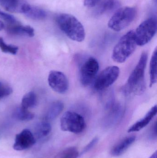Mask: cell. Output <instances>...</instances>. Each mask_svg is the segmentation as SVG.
Wrapping results in <instances>:
<instances>
[{
    "label": "cell",
    "instance_id": "1",
    "mask_svg": "<svg viewBox=\"0 0 157 158\" xmlns=\"http://www.w3.org/2000/svg\"><path fill=\"white\" fill-rule=\"evenodd\" d=\"M148 56L143 52L135 67L128 78L127 82L123 87V93L127 95H139L144 93L146 89L145 71Z\"/></svg>",
    "mask_w": 157,
    "mask_h": 158
},
{
    "label": "cell",
    "instance_id": "2",
    "mask_svg": "<svg viewBox=\"0 0 157 158\" xmlns=\"http://www.w3.org/2000/svg\"><path fill=\"white\" fill-rule=\"evenodd\" d=\"M56 21L61 30L69 39L78 42L84 40L86 34L84 26L73 15L60 14L57 16Z\"/></svg>",
    "mask_w": 157,
    "mask_h": 158
},
{
    "label": "cell",
    "instance_id": "3",
    "mask_svg": "<svg viewBox=\"0 0 157 158\" xmlns=\"http://www.w3.org/2000/svg\"><path fill=\"white\" fill-rule=\"evenodd\" d=\"M134 31L131 30L121 38L114 47L112 57L114 62L124 63L134 52L137 47Z\"/></svg>",
    "mask_w": 157,
    "mask_h": 158
},
{
    "label": "cell",
    "instance_id": "4",
    "mask_svg": "<svg viewBox=\"0 0 157 158\" xmlns=\"http://www.w3.org/2000/svg\"><path fill=\"white\" fill-rule=\"evenodd\" d=\"M136 8L125 6L118 9L111 18L108 27L115 31H120L130 26L136 16Z\"/></svg>",
    "mask_w": 157,
    "mask_h": 158
},
{
    "label": "cell",
    "instance_id": "5",
    "mask_svg": "<svg viewBox=\"0 0 157 158\" xmlns=\"http://www.w3.org/2000/svg\"><path fill=\"white\" fill-rule=\"evenodd\" d=\"M157 31V20L155 18H150L143 21L134 31L136 44L142 46L151 40Z\"/></svg>",
    "mask_w": 157,
    "mask_h": 158
},
{
    "label": "cell",
    "instance_id": "6",
    "mask_svg": "<svg viewBox=\"0 0 157 158\" xmlns=\"http://www.w3.org/2000/svg\"><path fill=\"white\" fill-rule=\"evenodd\" d=\"M61 127L64 131L81 133L85 128V121L83 116L78 113L72 111H66L61 118Z\"/></svg>",
    "mask_w": 157,
    "mask_h": 158
},
{
    "label": "cell",
    "instance_id": "7",
    "mask_svg": "<svg viewBox=\"0 0 157 158\" xmlns=\"http://www.w3.org/2000/svg\"><path fill=\"white\" fill-rule=\"evenodd\" d=\"M99 69L97 60L93 57L86 58L80 64V80L84 86L89 85L96 78Z\"/></svg>",
    "mask_w": 157,
    "mask_h": 158
},
{
    "label": "cell",
    "instance_id": "8",
    "mask_svg": "<svg viewBox=\"0 0 157 158\" xmlns=\"http://www.w3.org/2000/svg\"><path fill=\"white\" fill-rule=\"evenodd\" d=\"M120 73V69L118 66H112L106 68L96 78L94 88L97 91L107 89L117 81Z\"/></svg>",
    "mask_w": 157,
    "mask_h": 158
},
{
    "label": "cell",
    "instance_id": "9",
    "mask_svg": "<svg viewBox=\"0 0 157 158\" xmlns=\"http://www.w3.org/2000/svg\"><path fill=\"white\" fill-rule=\"evenodd\" d=\"M48 82L51 88L59 94L66 93L69 87L68 79L65 75L61 71H50L48 77Z\"/></svg>",
    "mask_w": 157,
    "mask_h": 158
},
{
    "label": "cell",
    "instance_id": "10",
    "mask_svg": "<svg viewBox=\"0 0 157 158\" xmlns=\"http://www.w3.org/2000/svg\"><path fill=\"white\" fill-rule=\"evenodd\" d=\"M36 143V138L29 129H24L16 135L13 148L16 151H23L32 147Z\"/></svg>",
    "mask_w": 157,
    "mask_h": 158
},
{
    "label": "cell",
    "instance_id": "11",
    "mask_svg": "<svg viewBox=\"0 0 157 158\" xmlns=\"http://www.w3.org/2000/svg\"><path fill=\"white\" fill-rule=\"evenodd\" d=\"M157 107L156 105L152 107L151 109L147 112L145 116L133 124L128 131V132H134L139 131L142 129L147 126L149 123L154 118L156 115Z\"/></svg>",
    "mask_w": 157,
    "mask_h": 158
},
{
    "label": "cell",
    "instance_id": "12",
    "mask_svg": "<svg viewBox=\"0 0 157 158\" xmlns=\"http://www.w3.org/2000/svg\"><path fill=\"white\" fill-rule=\"evenodd\" d=\"M22 13L25 14L27 17L35 20L44 19L47 16V13L44 10L26 3L23 6Z\"/></svg>",
    "mask_w": 157,
    "mask_h": 158
},
{
    "label": "cell",
    "instance_id": "13",
    "mask_svg": "<svg viewBox=\"0 0 157 158\" xmlns=\"http://www.w3.org/2000/svg\"><path fill=\"white\" fill-rule=\"evenodd\" d=\"M8 33L12 35H23L32 37L35 35L34 29L29 26H22L18 23L13 24L7 28Z\"/></svg>",
    "mask_w": 157,
    "mask_h": 158
},
{
    "label": "cell",
    "instance_id": "14",
    "mask_svg": "<svg viewBox=\"0 0 157 158\" xmlns=\"http://www.w3.org/2000/svg\"><path fill=\"white\" fill-rule=\"evenodd\" d=\"M136 137L131 136L126 137L117 144L111 151L112 155L114 156H119L122 155L135 141Z\"/></svg>",
    "mask_w": 157,
    "mask_h": 158
},
{
    "label": "cell",
    "instance_id": "15",
    "mask_svg": "<svg viewBox=\"0 0 157 158\" xmlns=\"http://www.w3.org/2000/svg\"><path fill=\"white\" fill-rule=\"evenodd\" d=\"M26 3L23 0H0V5L6 10L13 13H22Z\"/></svg>",
    "mask_w": 157,
    "mask_h": 158
},
{
    "label": "cell",
    "instance_id": "16",
    "mask_svg": "<svg viewBox=\"0 0 157 158\" xmlns=\"http://www.w3.org/2000/svg\"><path fill=\"white\" fill-rule=\"evenodd\" d=\"M64 104L61 101L53 102L49 108L45 116V121H49L56 118L63 110Z\"/></svg>",
    "mask_w": 157,
    "mask_h": 158
},
{
    "label": "cell",
    "instance_id": "17",
    "mask_svg": "<svg viewBox=\"0 0 157 158\" xmlns=\"http://www.w3.org/2000/svg\"><path fill=\"white\" fill-rule=\"evenodd\" d=\"M51 130V125L49 122L45 120L39 123L35 127V138L41 139L48 136Z\"/></svg>",
    "mask_w": 157,
    "mask_h": 158
},
{
    "label": "cell",
    "instance_id": "18",
    "mask_svg": "<svg viewBox=\"0 0 157 158\" xmlns=\"http://www.w3.org/2000/svg\"><path fill=\"white\" fill-rule=\"evenodd\" d=\"M119 3L116 0H105L96 10L97 15H101L107 12L113 10L119 6Z\"/></svg>",
    "mask_w": 157,
    "mask_h": 158
},
{
    "label": "cell",
    "instance_id": "19",
    "mask_svg": "<svg viewBox=\"0 0 157 158\" xmlns=\"http://www.w3.org/2000/svg\"><path fill=\"white\" fill-rule=\"evenodd\" d=\"M157 49L152 54L149 66V75H150V86H152L157 82Z\"/></svg>",
    "mask_w": 157,
    "mask_h": 158
},
{
    "label": "cell",
    "instance_id": "20",
    "mask_svg": "<svg viewBox=\"0 0 157 158\" xmlns=\"http://www.w3.org/2000/svg\"><path fill=\"white\" fill-rule=\"evenodd\" d=\"M13 117L16 119L18 120L28 121L33 119L34 115L27 109L23 108L21 106L15 110L13 113Z\"/></svg>",
    "mask_w": 157,
    "mask_h": 158
},
{
    "label": "cell",
    "instance_id": "21",
    "mask_svg": "<svg viewBox=\"0 0 157 158\" xmlns=\"http://www.w3.org/2000/svg\"><path fill=\"white\" fill-rule=\"evenodd\" d=\"M37 102V97L35 93L29 92L27 93L22 98L21 107L26 109L34 107Z\"/></svg>",
    "mask_w": 157,
    "mask_h": 158
},
{
    "label": "cell",
    "instance_id": "22",
    "mask_svg": "<svg viewBox=\"0 0 157 158\" xmlns=\"http://www.w3.org/2000/svg\"><path fill=\"white\" fill-rule=\"evenodd\" d=\"M79 156V152L77 148L73 147L65 148L58 155V158H77Z\"/></svg>",
    "mask_w": 157,
    "mask_h": 158
},
{
    "label": "cell",
    "instance_id": "23",
    "mask_svg": "<svg viewBox=\"0 0 157 158\" xmlns=\"http://www.w3.org/2000/svg\"><path fill=\"white\" fill-rule=\"evenodd\" d=\"M0 49L3 52L15 55L18 51V48L15 45L6 44L4 41L3 39L0 37Z\"/></svg>",
    "mask_w": 157,
    "mask_h": 158
},
{
    "label": "cell",
    "instance_id": "24",
    "mask_svg": "<svg viewBox=\"0 0 157 158\" xmlns=\"http://www.w3.org/2000/svg\"><path fill=\"white\" fill-rule=\"evenodd\" d=\"M13 93V89L10 86L0 81V99L8 96Z\"/></svg>",
    "mask_w": 157,
    "mask_h": 158
},
{
    "label": "cell",
    "instance_id": "25",
    "mask_svg": "<svg viewBox=\"0 0 157 158\" xmlns=\"http://www.w3.org/2000/svg\"><path fill=\"white\" fill-rule=\"evenodd\" d=\"M0 18L2 19L3 20L6 21V22L11 24V25L16 24L18 23L16 19L14 16L10 15V14L5 13V12H2V11L0 12Z\"/></svg>",
    "mask_w": 157,
    "mask_h": 158
},
{
    "label": "cell",
    "instance_id": "26",
    "mask_svg": "<svg viewBox=\"0 0 157 158\" xmlns=\"http://www.w3.org/2000/svg\"><path fill=\"white\" fill-rule=\"evenodd\" d=\"M98 138H97V137L94 138V139L86 146V147H85L83 151H82L81 154H84L86 152H88V150H90V149L97 142H98Z\"/></svg>",
    "mask_w": 157,
    "mask_h": 158
},
{
    "label": "cell",
    "instance_id": "27",
    "mask_svg": "<svg viewBox=\"0 0 157 158\" xmlns=\"http://www.w3.org/2000/svg\"><path fill=\"white\" fill-rule=\"evenodd\" d=\"M100 0H84V5L87 7H91L95 6Z\"/></svg>",
    "mask_w": 157,
    "mask_h": 158
},
{
    "label": "cell",
    "instance_id": "28",
    "mask_svg": "<svg viewBox=\"0 0 157 158\" xmlns=\"http://www.w3.org/2000/svg\"><path fill=\"white\" fill-rule=\"evenodd\" d=\"M4 27V25L3 23L0 21V31L2 30Z\"/></svg>",
    "mask_w": 157,
    "mask_h": 158
},
{
    "label": "cell",
    "instance_id": "29",
    "mask_svg": "<svg viewBox=\"0 0 157 158\" xmlns=\"http://www.w3.org/2000/svg\"><path fill=\"white\" fill-rule=\"evenodd\" d=\"M157 151H155V152L154 154H153L152 156L149 158H157Z\"/></svg>",
    "mask_w": 157,
    "mask_h": 158
},
{
    "label": "cell",
    "instance_id": "30",
    "mask_svg": "<svg viewBox=\"0 0 157 158\" xmlns=\"http://www.w3.org/2000/svg\"><path fill=\"white\" fill-rule=\"evenodd\" d=\"M1 10H0V12H1Z\"/></svg>",
    "mask_w": 157,
    "mask_h": 158
}]
</instances>
